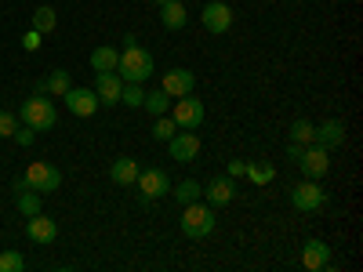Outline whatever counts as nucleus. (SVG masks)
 Instances as JSON below:
<instances>
[{"label":"nucleus","mask_w":363,"mask_h":272,"mask_svg":"<svg viewBox=\"0 0 363 272\" xmlns=\"http://www.w3.org/2000/svg\"><path fill=\"white\" fill-rule=\"evenodd\" d=\"M116 73L124 84H145L153 76V55L145 47H138L135 37H124V51H120V62H116Z\"/></svg>","instance_id":"obj_1"},{"label":"nucleus","mask_w":363,"mask_h":272,"mask_svg":"<svg viewBox=\"0 0 363 272\" xmlns=\"http://www.w3.org/2000/svg\"><path fill=\"white\" fill-rule=\"evenodd\" d=\"M33 189V193H40V196H48V193H55L58 186H62V171H58L55 164H44V160H33L26 171H22V178L15 181V189Z\"/></svg>","instance_id":"obj_2"},{"label":"nucleus","mask_w":363,"mask_h":272,"mask_svg":"<svg viewBox=\"0 0 363 272\" xmlns=\"http://www.w3.org/2000/svg\"><path fill=\"white\" fill-rule=\"evenodd\" d=\"M215 207L211 203H200V200H193V203H186L182 207V232H186L189 239H203V236H211L215 232Z\"/></svg>","instance_id":"obj_3"},{"label":"nucleus","mask_w":363,"mask_h":272,"mask_svg":"<svg viewBox=\"0 0 363 272\" xmlns=\"http://www.w3.org/2000/svg\"><path fill=\"white\" fill-rule=\"evenodd\" d=\"M22 124H26V128H33L37 135L51 131V128L58 124V109H55V102L44 98V95L26 98V102H22Z\"/></svg>","instance_id":"obj_4"},{"label":"nucleus","mask_w":363,"mask_h":272,"mask_svg":"<svg viewBox=\"0 0 363 272\" xmlns=\"http://www.w3.org/2000/svg\"><path fill=\"white\" fill-rule=\"evenodd\" d=\"M291 207L301 210V215H316V210L327 207V193L316 178H301L298 186L291 189Z\"/></svg>","instance_id":"obj_5"},{"label":"nucleus","mask_w":363,"mask_h":272,"mask_svg":"<svg viewBox=\"0 0 363 272\" xmlns=\"http://www.w3.org/2000/svg\"><path fill=\"white\" fill-rule=\"evenodd\" d=\"M171 116H174V124H178L182 131H193V128H200V124H203V102L196 98V91H193V95H182V98H174Z\"/></svg>","instance_id":"obj_6"},{"label":"nucleus","mask_w":363,"mask_h":272,"mask_svg":"<svg viewBox=\"0 0 363 272\" xmlns=\"http://www.w3.org/2000/svg\"><path fill=\"white\" fill-rule=\"evenodd\" d=\"M135 186H138L142 200H160V196H167V189H171V178H167L164 167H145V171H138Z\"/></svg>","instance_id":"obj_7"},{"label":"nucleus","mask_w":363,"mask_h":272,"mask_svg":"<svg viewBox=\"0 0 363 272\" xmlns=\"http://www.w3.org/2000/svg\"><path fill=\"white\" fill-rule=\"evenodd\" d=\"M200 22H203L207 33L222 37V33H229V26H233V8L225 4V0H211V4H203V11H200Z\"/></svg>","instance_id":"obj_8"},{"label":"nucleus","mask_w":363,"mask_h":272,"mask_svg":"<svg viewBox=\"0 0 363 272\" xmlns=\"http://www.w3.org/2000/svg\"><path fill=\"white\" fill-rule=\"evenodd\" d=\"M298 167H301V174L306 178H323L327 171H330V153L323 145H316V142H309L306 149H301V157H298Z\"/></svg>","instance_id":"obj_9"},{"label":"nucleus","mask_w":363,"mask_h":272,"mask_svg":"<svg viewBox=\"0 0 363 272\" xmlns=\"http://www.w3.org/2000/svg\"><path fill=\"white\" fill-rule=\"evenodd\" d=\"M167 149H171V157H174L178 164H193V160L200 157V135L178 128V131L167 138Z\"/></svg>","instance_id":"obj_10"},{"label":"nucleus","mask_w":363,"mask_h":272,"mask_svg":"<svg viewBox=\"0 0 363 272\" xmlns=\"http://www.w3.org/2000/svg\"><path fill=\"white\" fill-rule=\"evenodd\" d=\"M62 98H66V109L73 116H95V109L102 106L99 95H95V87H69Z\"/></svg>","instance_id":"obj_11"},{"label":"nucleus","mask_w":363,"mask_h":272,"mask_svg":"<svg viewBox=\"0 0 363 272\" xmlns=\"http://www.w3.org/2000/svg\"><path fill=\"white\" fill-rule=\"evenodd\" d=\"M203 196H207V203L211 207H225V203H233L236 200V178H215V181H207V186H203Z\"/></svg>","instance_id":"obj_12"},{"label":"nucleus","mask_w":363,"mask_h":272,"mask_svg":"<svg viewBox=\"0 0 363 272\" xmlns=\"http://www.w3.org/2000/svg\"><path fill=\"white\" fill-rule=\"evenodd\" d=\"M160 87L167 91L171 98H182V95H193L196 91V76H193V69H167Z\"/></svg>","instance_id":"obj_13"},{"label":"nucleus","mask_w":363,"mask_h":272,"mask_svg":"<svg viewBox=\"0 0 363 272\" xmlns=\"http://www.w3.org/2000/svg\"><path fill=\"white\" fill-rule=\"evenodd\" d=\"M313 142L323 145L327 153H330V149H338L345 142V124H342V120H335V116L323 120V124H316V131H313Z\"/></svg>","instance_id":"obj_14"},{"label":"nucleus","mask_w":363,"mask_h":272,"mask_svg":"<svg viewBox=\"0 0 363 272\" xmlns=\"http://www.w3.org/2000/svg\"><path fill=\"white\" fill-rule=\"evenodd\" d=\"M120 91H124V80H120V73H99L95 76V95L102 106H120Z\"/></svg>","instance_id":"obj_15"},{"label":"nucleus","mask_w":363,"mask_h":272,"mask_svg":"<svg viewBox=\"0 0 363 272\" xmlns=\"http://www.w3.org/2000/svg\"><path fill=\"white\" fill-rule=\"evenodd\" d=\"M301 265L313 268V272L327 268L330 265V244H323V239H309V244L301 247Z\"/></svg>","instance_id":"obj_16"},{"label":"nucleus","mask_w":363,"mask_h":272,"mask_svg":"<svg viewBox=\"0 0 363 272\" xmlns=\"http://www.w3.org/2000/svg\"><path fill=\"white\" fill-rule=\"evenodd\" d=\"M26 236L33 239V244H55V236H58V225L48 218V215H33L26 222Z\"/></svg>","instance_id":"obj_17"},{"label":"nucleus","mask_w":363,"mask_h":272,"mask_svg":"<svg viewBox=\"0 0 363 272\" xmlns=\"http://www.w3.org/2000/svg\"><path fill=\"white\" fill-rule=\"evenodd\" d=\"M160 22H164V29H186V22H189L186 0H167V4H160Z\"/></svg>","instance_id":"obj_18"},{"label":"nucleus","mask_w":363,"mask_h":272,"mask_svg":"<svg viewBox=\"0 0 363 272\" xmlns=\"http://www.w3.org/2000/svg\"><path fill=\"white\" fill-rule=\"evenodd\" d=\"M109 178H113V186H135V178H138V164L131 157H116L113 167H109Z\"/></svg>","instance_id":"obj_19"},{"label":"nucleus","mask_w":363,"mask_h":272,"mask_svg":"<svg viewBox=\"0 0 363 272\" xmlns=\"http://www.w3.org/2000/svg\"><path fill=\"white\" fill-rule=\"evenodd\" d=\"M116 62H120V51L109 47V44L91 51V69H95V73H116Z\"/></svg>","instance_id":"obj_20"},{"label":"nucleus","mask_w":363,"mask_h":272,"mask_svg":"<svg viewBox=\"0 0 363 272\" xmlns=\"http://www.w3.org/2000/svg\"><path fill=\"white\" fill-rule=\"evenodd\" d=\"M244 174L251 178V186H269V181L277 178V167L269 160H251V164H244Z\"/></svg>","instance_id":"obj_21"},{"label":"nucleus","mask_w":363,"mask_h":272,"mask_svg":"<svg viewBox=\"0 0 363 272\" xmlns=\"http://www.w3.org/2000/svg\"><path fill=\"white\" fill-rule=\"evenodd\" d=\"M15 207H18V215H26V218H33V215H40V193H33V189H15Z\"/></svg>","instance_id":"obj_22"},{"label":"nucleus","mask_w":363,"mask_h":272,"mask_svg":"<svg viewBox=\"0 0 363 272\" xmlns=\"http://www.w3.org/2000/svg\"><path fill=\"white\" fill-rule=\"evenodd\" d=\"M44 87L51 91V95H55V98H62V95H66V91L73 87V76H69V69H51V73L44 76Z\"/></svg>","instance_id":"obj_23"},{"label":"nucleus","mask_w":363,"mask_h":272,"mask_svg":"<svg viewBox=\"0 0 363 272\" xmlns=\"http://www.w3.org/2000/svg\"><path fill=\"white\" fill-rule=\"evenodd\" d=\"M55 26H58V11H55L51 4H40V8L33 11V29L44 37V33H51Z\"/></svg>","instance_id":"obj_24"},{"label":"nucleus","mask_w":363,"mask_h":272,"mask_svg":"<svg viewBox=\"0 0 363 272\" xmlns=\"http://www.w3.org/2000/svg\"><path fill=\"white\" fill-rule=\"evenodd\" d=\"M200 196H203V186H200L196 178H186V181H178V186H174V200H178L182 207L193 203V200H200Z\"/></svg>","instance_id":"obj_25"},{"label":"nucleus","mask_w":363,"mask_h":272,"mask_svg":"<svg viewBox=\"0 0 363 272\" xmlns=\"http://www.w3.org/2000/svg\"><path fill=\"white\" fill-rule=\"evenodd\" d=\"M167 106H171V95L160 87V91H145V102H142V109H149L153 116H164L167 113Z\"/></svg>","instance_id":"obj_26"},{"label":"nucleus","mask_w":363,"mask_h":272,"mask_svg":"<svg viewBox=\"0 0 363 272\" xmlns=\"http://www.w3.org/2000/svg\"><path fill=\"white\" fill-rule=\"evenodd\" d=\"M287 131H291V142H298V145H309V142H313L316 124H313V120H294V124H291Z\"/></svg>","instance_id":"obj_27"},{"label":"nucleus","mask_w":363,"mask_h":272,"mask_svg":"<svg viewBox=\"0 0 363 272\" xmlns=\"http://www.w3.org/2000/svg\"><path fill=\"white\" fill-rule=\"evenodd\" d=\"M142 102H145L142 84H124V91H120V106H128V109H142Z\"/></svg>","instance_id":"obj_28"},{"label":"nucleus","mask_w":363,"mask_h":272,"mask_svg":"<svg viewBox=\"0 0 363 272\" xmlns=\"http://www.w3.org/2000/svg\"><path fill=\"white\" fill-rule=\"evenodd\" d=\"M174 131H178L174 116H167V113H164V116H157V120H153V138H157V142H167Z\"/></svg>","instance_id":"obj_29"},{"label":"nucleus","mask_w":363,"mask_h":272,"mask_svg":"<svg viewBox=\"0 0 363 272\" xmlns=\"http://www.w3.org/2000/svg\"><path fill=\"white\" fill-rule=\"evenodd\" d=\"M26 268V258L18 251H4L0 254V272H22Z\"/></svg>","instance_id":"obj_30"},{"label":"nucleus","mask_w":363,"mask_h":272,"mask_svg":"<svg viewBox=\"0 0 363 272\" xmlns=\"http://www.w3.org/2000/svg\"><path fill=\"white\" fill-rule=\"evenodd\" d=\"M15 128H18V116L8 113V109H0V138H11Z\"/></svg>","instance_id":"obj_31"},{"label":"nucleus","mask_w":363,"mask_h":272,"mask_svg":"<svg viewBox=\"0 0 363 272\" xmlns=\"http://www.w3.org/2000/svg\"><path fill=\"white\" fill-rule=\"evenodd\" d=\"M11 138H15V142H18V145L26 149V145H33L37 131H33V128H15V135H11Z\"/></svg>","instance_id":"obj_32"},{"label":"nucleus","mask_w":363,"mask_h":272,"mask_svg":"<svg viewBox=\"0 0 363 272\" xmlns=\"http://www.w3.org/2000/svg\"><path fill=\"white\" fill-rule=\"evenodd\" d=\"M22 47H26V51H37V47H40V33H37V29H29V33L22 37Z\"/></svg>","instance_id":"obj_33"},{"label":"nucleus","mask_w":363,"mask_h":272,"mask_svg":"<svg viewBox=\"0 0 363 272\" xmlns=\"http://www.w3.org/2000/svg\"><path fill=\"white\" fill-rule=\"evenodd\" d=\"M301 149H306V145H298V142H291V145H287V157H291L294 164H298V157H301Z\"/></svg>","instance_id":"obj_34"},{"label":"nucleus","mask_w":363,"mask_h":272,"mask_svg":"<svg viewBox=\"0 0 363 272\" xmlns=\"http://www.w3.org/2000/svg\"><path fill=\"white\" fill-rule=\"evenodd\" d=\"M240 174H244V160H233L229 164V178H240Z\"/></svg>","instance_id":"obj_35"},{"label":"nucleus","mask_w":363,"mask_h":272,"mask_svg":"<svg viewBox=\"0 0 363 272\" xmlns=\"http://www.w3.org/2000/svg\"><path fill=\"white\" fill-rule=\"evenodd\" d=\"M157 4H167V0H157Z\"/></svg>","instance_id":"obj_36"}]
</instances>
